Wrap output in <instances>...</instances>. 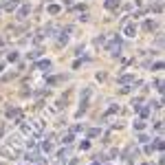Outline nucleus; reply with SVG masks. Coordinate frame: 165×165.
<instances>
[{
    "label": "nucleus",
    "instance_id": "9b49d317",
    "mask_svg": "<svg viewBox=\"0 0 165 165\" xmlns=\"http://www.w3.org/2000/svg\"><path fill=\"white\" fill-rule=\"evenodd\" d=\"M46 11H49L51 15H57L60 11H62V7H60V4H49V7H46Z\"/></svg>",
    "mask_w": 165,
    "mask_h": 165
},
{
    "label": "nucleus",
    "instance_id": "f3484780",
    "mask_svg": "<svg viewBox=\"0 0 165 165\" xmlns=\"http://www.w3.org/2000/svg\"><path fill=\"white\" fill-rule=\"evenodd\" d=\"M115 112H119V106H110L106 110V117H110V115H115Z\"/></svg>",
    "mask_w": 165,
    "mask_h": 165
},
{
    "label": "nucleus",
    "instance_id": "b1692460",
    "mask_svg": "<svg viewBox=\"0 0 165 165\" xmlns=\"http://www.w3.org/2000/svg\"><path fill=\"white\" fill-rule=\"evenodd\" d=\"M154 86H156L158 93H161V90H163V79H156V84H154Z\"/></svg>",
    "mask_w": 165,
    "mask_h": 165
},
{
    "label": "nucleus",
    "instance_id": "a878e982",
    "mask_svg": "<svg viewBox=\"0 0 165 165\" xmlns=\"http://www.w3.org/2000/svg\"><path fill=\"white\" fill-rule=\"evenodd\" d=\"M2 132H4V130H2V128H0V136H2Z\"/></svg>",
    "mask_w": 165,
    "mask_h": 165
},
{
    "label": "nucleus",
    "instance_id": "4468645a",
    "mask_svg": "<svg viewBox=\"0 0 165 165\" xmlns=\"http://www.w3.org/2000/svg\"><path fill=\"white\" fill-rule=\"evenodd\" d=\"M134 130H139V132H143V130H145V121H143V119L134 121Z\"/></svg>",
    "mask_w": 165,
    "mask_h": 165
},
{
    "label": "nucleus",
    "instance_id": "9d476101",
    "mask_svg": "<svg viewBox=\"0 0 165 165\" xmlns=\"http://www.w3.org/2000/svg\"><path fill=\"white\" fill-rule=\"evenodd\" d=\"M119 82H121L123 86H128V84H134V75H121V77H119Z\"/></svg>",
    "mask_w": 165,
    "mask_h": 165
},
{
    "label": "nucleus",
    "instance_id": "393cba45",
    "mask_svg": "<svg viewBox=\"0 0 165 165\" xmlns=\"http://www.w3.org/2000/svg\"><path fill=\"white\" fill-rule=\"evenodd\" d=\"M154 128H156V132H163V121H156Z\"/></svg>",
    "mask_w": 165,
    "mask_h": 165
},
{
    "label": "nucleus",
    "instance_id": "20e7f679",
    "mask_svg": "<svg viewBox=\"0 0 165 165\" xmlns=\"http://www.w3.org/2000/svg\"><path fill=\"white\" fill-rule=\"evenodd\" d=\"M29 13H31V7H29V4H22V7L18 9V13H15V18H18V20H24Z\"/></svg>",
    "mask_w": 165,
    "mask_h": 165
},
{
    "label": "nucleus",
    "instance_id": "1a4fd4ad",
    "mask_svg": "<svg viewBox=\"0 0 165 165\" xmlns=\"http://www.w3.org/2000/svg\"><path fill=\"white\" fill-rule=\"evenodd\" d=\"M35 66L40 68V71H46V73L51 71V62H49V60H40L38 64H35Z\"/></svg>",
    "mask_w": 165,
    "mask_h": 165
},
{
    "label": "nucleus",
    "instance_id": "bb28decb",
    "mask_svg": "<svg viewBox=\"0 0 165 165\" xmlns=\"http://www.w3.org/2000/svg\"><path fill=\"white\" fill-rule=\"evenodd\" d=\"M93 165H99V161H95V163H93Z\"/></svg>",
    "mask_w": 165,
    "mask_h": 165
},
{
    "label": "nucleus",
    "instance_id": "2eb2a0df",
    "mask_svg": "<svg viewBox=\"0 0 165 165\" xmlns=\"http://www.w3.org/2000/svg\"><path fill=\"white\" fill-rule=\"evenodd\" d=\"M66 33H68V29L60 33V38H57V42H60V44H66V42H68V35H66Z\"/></svg>",
    "mask_w": 165,
    "mask_h": 165
},
{
    "label": "nucleus",
    "instance_id": "39448f33",
    "mask_svg": "<svg viewBox=\"0 0 165 165\" xmlns=\"http://www.w3.org/2000/svg\"><path fill=\"white\" fill-rule=\"evenodd\" d=\"M20 117H22L20 108H9V110H7V119H13V121H20Z\"/></svg>",
    "mask_w": 165,
    "mask_h": 165
},
{
    "label": "nucleus",
    "instance_id": "ddd939ff",
    "mask_svg": "<svg viewBox=\"0 0 165 165\" xmlns=\"http://www.w3.org/2000/svg\"><path fill=\"white\" fill-rule=\"evenodd\" d=\"M62 143H64V145H71V143H73V132H66L64 136H62Z\"/></svg>",
    "mask_w": 165,
    "mask_h": 165
},
{
    "label": "nucleus",
    "instance_id": "c85d7f7f",
    "mask_svg": "<svg viewBox=\"0 0 165 165\" xmlns=\"http://www.w3.org/2000/svg\"><path fill=\"white\" fill-rule=\"evenodd\" d=\"M143 165H150V163H143Z\"/></svg>",
    "mask_w": 165,
    "mask_h": 165
},
{
    "label": "nucleus",
    "instance_id": "f8f14e48",
    "mask_svg": "<svg viewBox=\"0 0 165 165\" xmlns=\"http://www.w3.org/2000/svg\"><path fill=\"white\" fill-rule=\"evenodd\" d=\"M143 29H145V31H154V29H156V22H154V20H145V22H143Z\"/></svg>",
    "mask_w": 165,
    "mask_h": 165
},
{
    "label": "nucleus",
    "instance_id": "c756f323",
    "mask_svg": "<svg viewBox=\"0 0 165 165\" xmlns=\"http://www.w3.org/2000/svg\"><path fill=\"white\" fill-rule=\"evenodd\" d=\"M27 165H31V163H27Z\"/></svg>",
    "mask_w": 165,
    "mask_h": 165
},
{
    "label": "nucleus",
    "instance_id": "4be33fe9",
    "mask_svg": "<svg viewBox=\"0 0 165 165\" xmlns=\"http://www.w3.org/2000/svg\"><path fill=\"white\" fill-rule=\"evenodd\" d=\"M7 60H9V62H15V60H18V53H15V51H11V53L7 55Z\"/></svg>",
    "mask_w": 165,
    "mask_h": 165
},
{
    "label": "nucleus",
    "instance_id": "aec40b11",
    "mask_svg": "<svg viewBox=\"0 0 165 165\" xmlns=\"http://www.w3.org/2000/svg\"><path fill=\"white\" fill-rule=\"evenodd\" d=\"M15 7H18V0H11V2H7V11H13Z\"/></svg>",
    "mask_w": 165,
    "mask_h": 165
},
{
    "label": "nucleus",
    "instance_id": "6e6552de",
    "mask_svg": "<svg viewBox=\"0 0 165 165\" xmlns=\"http://www.w3.org/2000/svg\"><path fill=\"white\" fill-rule=\"evenodd\" d=\"M104 7H106L108 11H117V7H119V0H106V2H104Z\"/></svg>",
    "mask_w": 165,
    "mask_h": 165
},
{
    "label": "nucleus",
    "instance_id": "f257e3e1",
    "mask_svg": "<svg viewBox=\"0 0 165 165\" xmlns=\"http://www.w3.org/2000/svg\"><path fill=\"white\" fill-rule=\"evenodd\" d=\"M20 132L27 136V139H40V136H42V123L40 121H33V119H29V121H22L20 119Z\"/></svg>",
    "mask_w": 165,
    "mask_h": 165
},
{
    "label": "nucleus",
    "instance_id": "dca6fc26",
    "mask_svg": "<svg viewBox=\"0 0 165 165\" xmlns=\"http://www.w3.org/2000/svg\"><path fill=\"white\" fill-rule=\"evenodd\" d=\"M154 147H156L158 152H163V147H165V143H163V139H161V136H158V139H156V143H154Z\"/></svg>",
    "mask_w": 165,
    "mask_h": 165
},
{
    "label": "nucleus",
    "instance_id": "f03ea898",
    "mask_svg": "<svg viewBox=\"0 0 165 165\" xmlns=\"http://www.w3.org/2000/svg\"><path fill=\"white\" fill-rule=\"evenodd\" d=\"M106 42H108V44H106V51L117 57L119 51H121V38H119V35H112L110 40H106Z\"/></svg>",
    "mask_w": 165,
    "mask_h": 165
},
{
    "label": "nucleus",
    "instance_id": "423d86ee",
    "mask_svg": "<svg viewBox=\"0 0 165 165\" xmlns=\"http://www.w3.org/2000/svg\"><path fill=\"white\" fill-rule=\"evenodd\" d=\"M51 139H53V134H49L46 141H42V145H40V147H42V152H51V150H53V143H51Z\"/></svg>",
    "mask_w": 165,
    "mask_h": 165
},
{
    "label": "nucleus",
    "instance_id": "412c9836",
    "mask_svg": "<svg viewBox=\"0 0 165 165\" xmlns=\"http://www.w3.org/2000/svg\"><path fill=\"white\" fill-rule=\"evenodd\" d=\"M152 11H154V13H161L163 11V2H156L154 7H152Z\"/></svg>",
    "mask_w": 165,
    "mask_h": 165
},
{
    "label": "nucleus",
    "instance_id": "a211bd4d",
    "mask_svg": "<svg viewBox=\"0 0 165 165\" xmlns=\"http://www.w3.org/2000/svg\"><path fill=\"white\" fill-rule=\"evenodd\" d=\"M99 134H101L99 128H90V130H88V136H99Z\"/></svg>",
    "mask_w": 165,
    "mask_h": 165
},
{
    "label": "nucleus",
    "instance_id": "0eeeda50",
    "mask_svg": "<svg viewBox=\"0 0 165 165\" xmlns=\"http://www.w3.org/2000/svg\"><path fill=\"white\" fill-rule=\"evenodd\" d=\"M136 110H139V115H141V119H145V117H150L152 108H150V106H139V108H136Z\"/></svg>",
    "mask_w": 165,
    "mask_h": 165
},
{
    "label": "nucleus",
    "instance_id": "6ab92c4d",
    "mask_svg": "<svg viewBox=\"0 0 165 165\" xmlns=\"http://www.w3.org/2000/svg\"><path fill=\"white\" fill-rule=\"evenodd\" d=\"M156 147H154V143H145V154H152Z\"/></svg>",
    "mask_w": 165,
    "mask_h": 165
},
{
    "label": "nucleus",
    "instance_id": "cd10ccee",
    "mask_svg": "<svg viewBox=\"0 0 165 165\" xmlns=\"http://www.w3.org/2000/svg\"><path fill=\"white\" fill-rule=\"evenodd\" d=\"M0 73H2V64H0Z\"/></svg>",
    "mask_w": 165,
    "mask_h": 165
},
{
    "label": "nucleus",
    "instance_id": "7ed1b4c3",
    "mask_svg": "<svg viewBox=\"0 0 165 165\" xmlns=\"http://www.w3.org/2000/svg\"><path fill=\"white\" fill-rule=\"evenodd\" d=\"M121 33L126 38H134L136 35V22L134 20H126V22H123V27H121Z\"/></svg>",
    "mask_w": 165,
    "mask_h": 165
},
{
    "label": "nucleus",
    "instance_id": "5701e85b",
    "mask_svg": "<svg viewBox=\"0 0 165 165\" xmlns=\"http://www.w3.org/2000/svg\"><path fill=\"white\" fill-rule=\"evenodd\" d=\"M147 141H150V136H147V134H139V143H147Z\"/></svg>",
    "mask_w": 165,
    "mask_h": 165
}]
</instances>
